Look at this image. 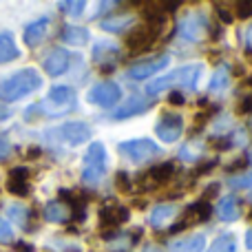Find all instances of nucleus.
I'll use <instances>...</instances> for the list:
<instances>
[{
  "label": "nucleus",
  "mask_w": 252,
  "mask_h": 252,
  "mask_svg": "<svg viewBox=\"0 0 252 252\" xmlns=\"http://www.w3.org/2000/svg\"><path fill=\"white\" fill-rule=\"evenodd\" d=\"M40 84H42V78L35 69H25L18 71L16 75L7 78L4 82H0V100L2 102H16L20 97L29 95V93L38 91Z\"/></svg>",
  "instance_id": "f257e3e1"
},
{
  "label": "nucleus",
  "mask_w": 252,
  "mask_h": 252,
  "mask_svg": "<svg viewBox=\"0 0 252 252\" xmlns=\"http://www.w3.org/2000/svg\"><path fill=\"white\" fill-rule=\"evenodd\" d=\"M199 75H201V64H188L182 66V69H175L173 73L164 75V78L155 80L146 87L148 95H157L161 91H168L173 87H184V89H195L197 82H199Z\"/></svg>",
  "instance_id": "f03ea898"
},
{
  "label": "nucleus",
  "mask_w": 252,
  "mask_h": 252,
  "mask_svg": "<svg viewBox=\"0 0 252 252\" xmlns=\"http://www.w3.org/2000/svg\"><path fill=\"white\" fill-rule=\"evenodd\" d=\"M82 179L89 184H95L104 177L106 173V148L102 142H93L89 146V151L82 157Z\"/></svg>",
  "instance_id": "7ed1b4c3"
},
{
  "label": "nucleus",
  "mask_w": 252,
  "mask_h": 252,
  "mask_svg": "<svg viewBox=\"0 0 252 252\" xmlns=\"http://www.w3.org/2000/svg\"><path fill=\"white\" fill-rule=\"evenodd\" d=\"M120 153L133 164H144L159 153V146L151 139H128V142L120 144Z\"/></svg>",
  "instance_id": "20e7f679"
},
{
  "label": "nucleus",
  "mask_w": 252,
  "mask_h": 252,
  "mask_svg": "<svg viewBox=\"0 0 252 252\" xmlns=\"http://www.w3.org/2000/svg\"><path fill=\"white\" fill-rule=\"evenodd\" d=\"M73 104H75L73 89H71V87H56V89H51V91H49L47 100H44L38 109L58 115V113H66V111H71V109H73Z\"/></svg>",
  "instance_id": "39448f33"
},
{
  "label": "nucleus",
  "mask_w": 252,
  "mask_h": 252,
  "mask_svg": "<svg viewBox=\"0 0 252 252\" xmlns=\"http://www.w3.org/2000/svg\"><path fill=\"white\" fill-rule=\"evenodd\" d=\"M164 27H155V25H146V27H135L128 35H126V47L133 53L137 51H146L157 38H159Z\"/></svg>",
  "instance_id": "423d86ee"
},
{
  "label": "nucleus",
  "mask_w": 252,
  "mask_h": 252,
  "mask_svg": "<svg viewBox=\"0 0 252 252\" xmlns=\"http://www.w3.org/2000/svg\"><path fill=\"white\" fill-rule=\"evenodd\" d=\"M89 102L91 104H97L102 109H109V106H115L122 97V89L118 87L115 82H100L89 91Z\"/></svg>",
  "instance_id": "0eeeda50"
},
{
  "label": "nucleus",
  "mask_w": 252,
  "mask_h": 252,
  "mask_svg": "<svg viewBox=\"0 0 252 252\" xmlns=\"http://www.w3.org/2000/svg\"><path fill=\"white\" fill-rule=\"evenodd\" d=\"M155 133L159 135L161 142H177L179 135L184 133V120L182 115H175V113H164L161 120L155 126Z\"/></svg>",
  "instance_id": "6e6552de"
},
{
  "label": "nucleus",
  "mask_w": 252,
  "mask_h": 252,
  "mask_svg": "<svg viewBox=\"0 0 252 252\" xmlns=\"http://www.w3.org/2000/svg\"><path fill=\"white\" fill-rule=\"evenodd\" d=\"M206 18L201 13H188L182 22H179V33L182 38L190 40V42H201L206 35Z\"/></svg>",
  "instance_id": "1a4fd4ad"
},
{
  "label": "nucleus",
  "mask_w": 252,
  "mask_h": 252,
  "mask_svg": "<svg viewBox=\"0 0 252 252\" xmlns=\"http://www.w3.org/2000/svg\"><path fill=\"white\" fill-rule=\"evenodd\" d=\"M166 64H170V58L166 56V53H161V56H155V58H151V60H144V62H139V64H133L128 69V75L133 80H146V78H151L153 73L161 71Z\"/></svg>",
  "instance_id": "9d476101"
},
{
  "label": "nucleus",
  "mask_w": 252,
  "mask_h": 252,
  "mask_svg": "<svg viewBox=\"0 0 252 252\" xmlns=\"http://www.w3.org/2000/svg\"><path fill=\"white\" fill-rule=\"evenodd\" d=\"M56 133L60 135L62 142L71 144V146H78V144L87 142V139L91 137V128L84 122H66V124H62Z\"/></svg>",
  "instance_id": "9b49d317"
},
{
  "label": "nucleus",
  "mask_w": 252,
  "mask_h": 252,
  "mask_svg": "<svg viewBox=\"0 0 252 252\" xmlns=\"http://www.w3.org/2000/svg\"><path fill=\"white\" fill-rule=\"evenodd\" d=\"M151 104H153V100H144V97H139V95H133V97H128L120 109H115L113 118L115 120H126V118H133V115L146 113V111L151 109Z\"/></svg>",
  "instance_id": "f8f14e48"
},
{
  "label": "nucleus",
  "mask_w": 252,
  "mask_h": 252,
  "mask_svg": "<svg viewBox=\"0 0 252 252\" xmlns=\"http://www.w3.org/2000/svg\"><path fill=\"white\" fill-rule=\"evenodd\" d=\"M69 62H71L69 51H66V49H56V51H51L44 58V71L56 78V75H62L69 69Z\"/></svg>",
  "instance_id": "ddd939ff"
},
{
  "label": "nucleus",
  "mask_w": 252,
  "mask_h": 252,
  "mask_svg": "<svg viewBox=\"0 0 252 252\" xmlns=\"http://www.w3.org/2000/svg\"><path fill=\"white\" fill-rule=\"evenodd\" d=\"M206 244V237L201 232H195V235H186L179 237L177 241L168 246V252H201Z\"/></svg>",
  "instance_id": "4468645a"
},
{
  "label": "nucleus",
  "mask_w": 252,
  "mask_h": 252,
  "mask_svg": "<svg viewBox=\"0 0 252 252\" xmlns=\"http://www.w3.org/2000/svg\"><path fill=\"white\" fill-rule=\"evenodd\" d=\"M146 177L153 182V186H161V184L170 182V179L175 177V164L173 161H164V164L153 166L146 173Z\"/></svg>",
  "instance_id": "2eb2a0df"
},
{
  "label": "nucleus",
  "mask_w": 252,
  "mask_h": 252,
  "mask_svg": "<svg viewBox=\"0 0 252 252\" xmlns=\"http://www.w3.org/2000/svg\"><path fill=\"white\" fill-rule=\"evenodd\" d=\"M47 29H49V20H44V18H42V20L31 22V25L25 29L27 47H38V44L44 40V35H47Z\"/></svg>",
  "instance_id": "dca6fc26"
},
{
  "label": "nucleus",
  "mask_w": 252,
  "mask_h": 252,
  "mask_svg": "<svg viewBox=\"0 0 252 252\" xmlns=\"http://www.w3.org/2000/svg\"><path fill=\"white\" fill-rule=\"evenodd\" d=\"M217 215L219 219L223 221H235L239 217V199L235 195H226L219 199V206H217Z\"/></svg>",
  "instance_id": "f3484780"
},
{
  "label": "nucleus",
  "mask_w": 252,
  "mask_h": 252,
  "mask_svg": "<svg viewBox=\"0 0 252 252\" xmlns=\"http://www.w3.org/2000/svg\"><path fill=\"white\" fill-rule=\"evenodd\" d=\"M60 38L64 44H73V47H80L89 40V31L84 27H73V25H66L62 27L60 31Z\"/></svg>",
  "instance_id": "a211bd4d"
},
{
  "label": "nucleus",
  "mask_w": 252,
  "mask_h": 252,
  "mask_svg": "<svg viewBox=\"0 0 252 252\" xmlns=\"http://www.w3.org/2000/svg\"><path fill=\"white\" fill-rule=\"evenodd\" d=\"M177 215V206H173V204H159V206H155L153 208V213H151V226H155V228H161L164 223H168L170 219Z\"/></svg>",
  "instance_id": "6ab92c4d"
},
{
  "label": "nucleus",
  "mask_w": 252,
  "mask_h": 252,
  "mask_svg": "<svg viewBox=\"0 0 252 252\" xmlns=\"http://www.w3.org/2000/svg\"><path fill=\"white\" fill-rule=\"evenodd\" d=\"M133 25V16L130 13H115V16L111 18H104V20L100 22V27L104 31H122V29H128V27Z\"/></svg>",
  "instance_id": "aec40b11"
},
{
  "label": "nucleus",
  "mask_w": 252,
  "mask_h": 252,
  "mask_svg": "<svg viewBox=\"0 0 252 252\" xmlns=\"http://www.w3.org/2000/svg\"><path fill=\"white\" fill-rule=\"evenodd\" d=\"M18 56H20V51H18V47H16V42H13L11 35L0 33V64H2V62L16 60Z\"/></svg>",
  "instance_id": "412c9836"
},
{
  "label": "nucleus",
  "mask_w": 252,
  "mask_h": 252,
  "mask_svg": "<svg viewBox=\"0 0 252 252\" xmlns=\"http://www.w3.org/2000/svg\"><path fill=\"white\" fill-rule=\"evenodd\" d=\"M44 219L53 223H64L69 219V213H66V206L60 204V201H51V204L44 206Z\"/></svg>",
  "instance_id": "4be33fe9"
},
{
  "label": "nucleus",
  "mask_w": 252,
  "mask_h": 252,
  "mask_svg": "<svg viewBox=\"0 0 252 252\" xmlns=\"http://www.w3.org/2000/svg\"><path fill=\"white\" fill-rule=\"evenodd\" d=\"M208 252H237L235 235H232V232H223V235L217 237V241L208 248Z\"/></svg>",
  "instance_id": "5701e85b"
},
{
  "label": "nucleus",
  "mask_w": 252,
  "mask_h": 252,
  "mask_svg": "<svg viewBox=\"0 0 252 252\" xmlns=\"http://www.w3.org/2000/svg\"><path fill=\"white\" fill-rule=\"evenodd\" d=\"M188 210L192 213V217H195L197 221H206V219L213 215V206H210L208 201H204V199H199L197 204H192Z\"/></svg>",
  "instance_id": "b1692460"
},
{
  "label": "nucleus",
  "mask_w": 252,
  "mask_h": 252,
  "mask_svg": "<svg viewBox=\"0 0 252 252\" xmlns=\"http://www.w3.org/2000/svg\"><path fill=\"white\" fill-rule=\"evenodd\" d=\"M228 87V66H219L213 75V82H210V91H221Z\"/></svg>",
  "instance_id": "393cba45"
},
{
  "label": "nucleus",
  "mask_w": 252,
  "mask_h": 252,
  "mask_svg": "<svg viewBox=\"0 0 252 252\" xmlns=\"http://www.w3.org/2000/svg\"><path fill=\"white\" fill-rule=\"evenodd\" d=\"M7 190L16 197H27L29 195V184L27 182H18V179H7Z\"/></svg>",
  "instance_id": "a878e982"
},
{
  "label": "nucleus",
  "mask_w": 252,
  "mask_h": 252,
  "mask_svg": "<svg viewBox=\"0 0 252 252\" xmlns=\"http://www.w3.org/2000/svg\"><path fill=\"white\" fill-rule=\"evenodd\" d=\"M60 9L69 16H80L84 9V2L82 0H64V2H60Z\"/></svg>",
  "instance_id": "bb28decb"
},
{
  "label": "nucleus",
  "mask_w": 252,
  "mask_h": 252,
  "mask_svg": "<svg viewBox=\"0 0 252 252\" xmlns=\"http://www.w3.org/2000/svg\"><path fill=\"white\" fill-rule=\"evenodd\" d=\"M201 153H204V148H201L199 144H186V146L179 151V157H182V159H197Z\"/></svg>",
  "instance_id": "cd10ccee"
},
{
  "label": "nucleus",
  "mask_w": 252,
  "mask_h": 252,
  "mask_svg": "<svg viewBox=\"0 0 252 252\" xmlns=\"http://www.w3.org/2000/svg\"><path fill=\"white\" fill-rule=\"evenodd\" d=\"M27 217H29V213H27L25 206H11V208H9V219H13V221L20 223V226L27 223Z\"/></svg>",
  "instance_id": "c85d7f7f"
},
{
  "label": "nucleus",
  "mask_w": 252,
  "mask_h": 252,
  "mask_svg": "<svg viewBox=\"0 0 252 252\" xmlns=\"http://www.w3.org/2000/svg\"><path fill=\"white\" fill-rule=\"evenodd\" d=\"M228 186H230V188H250L252 186V175L250 173L235 175V177L228 179Z\"/></svg>",
  "instance_id": "c756f323"
},
{
  "label": "nucleus",
  "mask_w": 252,
  "mask_h": 252,
  "mask_svg": "<svg viewBox=\"0 0 252 252\" xmlns=\"http://www.w3.org/2000/svg\"><path fill=\"white\" fill-rule=\"evenodd\" d=\"M109 53H115V44H111V42H100L93 49V58H95V60H102V58L109 56Z\"/></svg>",
  "instance_id": "7c9ffc66"
},
{
  "label": "nucleus",
  "mask_w": 252,
  "mask_h": 252,
  "mask_svg": "<svg viewBox=\"0 0 252 252\" xmlns=\"http://www.w3.org/2000/svg\"><path fill=\"white\" fill-rule=\"evenodd\" d=\"M115 186H118L122 192H130V188H133V182H130V177L124 173V170H120V173L115 175Z\"/></svg>",
  "instance_id": "2f4dec72"
},
{
  "label": "nucleus",
  "mask_w": 252,
  "mask_h": 252,
  "mask_svg": "<svg viewBox=\"0 0 252 252\" xmlns=\"http://www.w3.org/2000/svg\"><path fill=\"white\" fill-rule=\"evenodd\" d=\"M235 9H237V16H239V20L252 18V0H244V2H237V4H235Z\"/></svg>",
  "instance_id": "473e14b6"
},
{
  "label": "nucleus",
  "mask_w": 252,
  "mask_h": 252,
  "mask_svg": "<svg viewBox=\"0 0 252 252\" xmlns=\"http://www.w3.org/2000/svg\"><path fill=\"white\" fill-rule=\"evenodd\" d=\"M113 213H115V221H118V226H120V223H126V221H128V208H126V206L115 204V206H113Z\"/></svg>",
  "instance_id": "72a5a7b5"
},
{
  "label": "nucleus",
  "mask_w": 252,
  "mask_h": 252,
  "mask_svg": "<svg viewBox=\"0 0 252 252\" xmlns=\"http://www.w3.org/2000/svg\"><path fill=\"white\" fill-rule=\"evenodd\" d=\"M13 239V230L9 226V221L0 219V241H11Z\"/></svg>",
  "instance_id": "f704fd0d"
},
{
  "label": "nucleus",
  "mask_w": 252,
  "mask_h": 252,
  "mask_svg": "<svg viewBox=\"0 0 252 252\" xmlns=\"http://www.w3.org/2000/svg\"><path fill=\"white\" fill-rule=\"evenodd\" d=\"M237 115H252V97H244L237 104Z\"/></svg>",
  "instance_id": "c9c22d12"
},
{
  "label": "nucleus",
  "mask_w": 252,
  "mask_h": 252,
  "mask_svg": "<svg viewBox=\"0 0 252 252\" xmlns=\"http://www.w3.org/2000/svg\"><path fill=\"white\" fill-rule=\"evenodd\" d=\"M215 9H217V16H219V20H221L223 25H230V22H232V13L228 11L226 7H221V4H215Z\"/></svg>",
  "instance_id": "e433bc0d"
},
{
  "label": "nucleus",
  "mask_w": 252,
  "mask_h": 252,
  "mask_svg": "<svg viewBox=\"0 0 252 252\" xmlns=\"http://www.w3.org/2000/svg\"><path fill=\"white\" fill-rule=\"evenodd\" d=\"M27 175H29V170L22 168V166H18V168H11V173H9V179H18V182H27Z\"/></svg>",
  "instance_id": "4c0bfd02"
},
{
  "label": "nucleus",
  "mask_w": 252,
  "mask_h": 252,
  "mask_svg": "<svg viewBox=\"0 0 252 252\" xmlns=\"http://www.w3.org/2000/svg\"><path fill=\"white\" fill-rule=\"evenodd\" d=\"M9 153H11V144L7 142V137H2V135H0V161L7 159Z\"/></svg>",
  "instance_id": "58836bf2"
},
{
  "label": "nucleus",
  "mask_w": 252,
  "mask_h": 252,
  "mask_svg": "<svg viewBox=\"0 0 252 252\" xmlns=\"http://www.w3.org/2000/svg\"><path fill=\"white\" fill-rule=\"evenodd\" d=\"M246 164H248V157H241V159H235L230 166H228V170L230 173H239V170L246 168Z\"/></svg>",
  "instance_id": "ea45409f"
},
{
  "label": "nucleus",
  "mask_w": 252,
  "mask_h": 252,
  "mask_svg": "<svg viewBox=\"0 0 252 252\" xmlns=\"http://www.w3.org/2000/svg\"><path fill=\"white\" fill-rule=\"evenodd\" d=\"M217 192H219V184H210V186L206 188V192H204V197H201V199L208 201V199H213V197H217Z\"/></svg>",
  "instance_id": "a19ab883"
},
{
  "label": "nucleus",
  "mask_w": 252,
  "mask_h": 252,
  "mask_svg": "<svg viewBox=\"0 0 252 252\" xmlns=\"http://www.w3.org/2000/svg\"><path fill=\"white\" fill-rule=\"evenodd\" d=\"M215 166H217V159H213V161H206V164H201L199 168H197V173H195V175H208L210 170L215 168Z\"/></svg>",
  "instance_id": "79ce46f5"
},
{
  "label": "nucleus",
  "mask_w": 252,
  "mask_h": 252,
  "mask_svg": "<svg viewBox=\"0 0 252 252\" xmlns=\"http://www.w3.org/2000/svg\"><path fill=\"white\" fill-rule=\"evenodd\" d=\"M168 102L170 104H175V106H182L186 100H184V95L179 91H173V93H168Z\"/></svg>",
  "instance_id": "37998d69"
},
{
  "label": "nucleus",
  "mask_w": 252,
  "mask_h": 252,
  "mask_svg": "<svg viewBox=\"0 0 252 252\" xmlns=\"http://www.w3.org/2000/svg\"><path fill=\"white\" fill-rule=\"evenodd\" d=\"M213 146L217 148V151H226V148L232 146V142H230V139H226V137H223V139H213Z\"/></svg>",
  "instance_id": "c03bdc74"
},
{
  "label": "nucleus",
  "mask_w": 252,
  "mask_h": 252,
  "mask_svg": "<svg viewBox=\"0 0 252 252\" xmlns=\"http://www.w3.org/2000/svg\"><path fill=\"white\" fill-rule=\"evenodd\" d=\"M13 250L16 252H33V246L27 244V241H18V244H13Z\"/></svg>",
  "instance_id": "a18cd8bd"
},
{
  "label": "nucleus",
  "mask_w": 252,
  "mask_h": 252,
  "mask_svg": "<svg viewBox=\"0 0 252 252\" xmlns=\"http://www.w3.org/2000/svg\"><path fill=\"white\" fill-rule=\"evenodd\" d=\"M40 155H42V151H40V148L38 146H31L29 148V151H27L25 153V157H27V159H38V157Z\"/></svg>",
  "instance_id": "49530a36"
},
{
  "label": "nucleus",
  "mask_w": 252,
  "mask_h": 252,
  "mask_svg": "<svg viewBox=\"0 0 252 252\" xmlns=\"http://www.w3.org/2000/svg\"><path fill=\"white\" fill-rule=\"evenodd\" d=\"M219 35H221V29H219L217 25H215V27H213V31H210V38H213V40H219Z\"/></svg>",
  "instance_id": "de8ad7c7"
},
{
  "label": "nucleus",
  "mask_w": 252,
  "mask_h": 252,
  "mask_svg": "<svg viewBox=\"0 0 252 252\" xmlns=\"http://www.w3.org/2000/svg\"><path fill=\"white\" fill-rule=\"evenodd\" d=\"M246 246H248V248L252 250V228H250L248 232H246Z\"/></svg>",
  "instance_id": "09e8293b"
},
{
  "label": "nucleus",
  "mask_w": 252,
  "mask_h": 252,
  "mask_svg": "<svg viewBox=\"0 0 252 252\" xmlns=\"http://www.w3.org/2000/svg\"><path fill=\"white\" fill-rule=\"evenodd\" d=\"M139 237H142V230H135L133 235H130V239H133V241H130V244H137V241H139Z\"/></svg>",
  "instance_id": "8fccbe9b"
},
{
  "label": "nucleus",
  "mask_w": 252,
  "mask_h": 252,
  "mask_svg": "<svg viewBox=\"0 0 252 252\" xmlns=\"http://www.w3.org/2000/svg\"><path fill=\"white\" fill-rule=\"evenodd\" d=\"M142 252H164V250H159L157 246H146V248H144Z\"/></svg>",
  "instance_id": "3c124183"
},
{
  "label": "nucleus",
  "mask_w": 252,
  "mask_h": 252,
  "mask_svg": "<svg viewBox=\"0 0 252 252\" xmlns=\"http://www.w3.org/2000/svg\"><path fill=\"white\" fill-rule=\"evenodd\" d=\"M113 69H115V64H109V66H102L100 71H102V73H111V71H113Z\"/></svg>",
  "instance_id": "603ef678"
},
{
  "label": "nucleus",
  "mask_w": 252,
  "mask_h": 252,
  "mask_svg": "<svg viewBox=\"0 0 252 252\" xmlns=\"http://www.w3.org/2000/svg\"><path fill=\"white\" fill-rule=\"evenodd\" d=\"M246 40H248V44H250V47H252V27H250V29H248V35H246Z\"/></svg>",
  "instance_id": "864d4df0"
},
{
  "label": "nucleus",
  "mask_w": 252,
  "mask_h": 252,
  "mask_svg": "<svg viewBox=\"0 0 252 252\" xmlns=\"http://www.w3.org/2000/svg\"><path fill=\"white\" fill-rule=\"evenodd\" d=\"M4 118H7V111H4V109H0V120H4Z\"/></svg>",
  "instance_id": "5fc2aeb1"
},
{
  "label": "nucleus",
  "mask_w": 252,
  "mask_h": 252,
  "mask_svg": "<svg viewBox=\"0 0 252 252\" xmlns=\"http://www.w3.org/2000/svg\"><path fill=\"white\" fill-rule=\"evenodd\" d=\"M248 219H250V223H252V210H250V215H248Z\"/></svg>",
  "instance_id": "6e6d98bb"
},
{
  "label": "nucleus",
  "mask_w": 252,
  "mask_h": 252,
  "mask_svg": "<svg viewBox=\"0 0 252 252\" xmlns=\"http://www.w3.org/2000/svg\"><path fill=\"white\" fill-rule=\"evenodd\" d=\"M248 84H250V87H252V75H250V78H248Z\"/></svg>",
  "instance_id": "4d7b16f0"
},
{
  "label": "nucleus",
  "mask_w": 252,
  "mask_h": 252,
  "mask_svg": "<svg viewBox=\"0 0 252 252\" xmlns=\"http://www.w3.org/2000/svg\"><path fill=\"white\" fill-rule=\"evenodd\" d=\"M248 159H250V161H252V151H250V155H248Z\"/></svg>",
  "instance_id": "13d9d810"
},
{
  "label": "nucleus",
  "mask_w": 252,
  "mask_h": 252,
  "mask_svg": "<svg viewBox=\"0 0 252 252\" xmlns=\"http://www.w3.org/2000/svg\"><path fill=\"white\" fill-rule=\"evenodd\" d=\"M250 128H252V118H250Z\"/></svg>",
  "instance_id": "bf43d9fd"
},
{
  "label": "nucleus",
  "mask_w": 252,
  "mask_h": 252,
  "mask_svg": "<svg viewBox=\"0 0 252 252\" xmlns=\"http://www.w3.org/2000/svg\"><path fill=\"white\" fill-rule=\"evenodd\" d=\"M250 197H252V190H250Z\"/></svg>",
  "instance_id": "052dcab7"
}]
</instances>
